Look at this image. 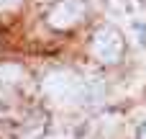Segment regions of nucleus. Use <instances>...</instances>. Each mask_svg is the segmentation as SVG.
I'll list each match as a JSON object with an SVG mask.
<instances>
[{
    "mask_svg": "<svg viewBox=\"0 0 146 139\" xmlns=\"http://www.w3.org/2000/svg\"><path fill=\"white\" fill-rule=\"evenodd\" d=\"M44 90L51 101L56 103H80L82 98H87V83L80 80L77 75L72 72H51L46 80H44Z\"/></svg>",
    "mask_w": 146,
    "mask_h": 139,
    "instance_id": "obj_1",
    "label": "nucleus"
},
{
    "mask_svg": "<svg viewBox=\"0 0 146 139\" xmlns=\"http://www.w3.org/2000/svg\"><path fill=\"white\" fill-rule=\"evenodd\" d=\"M82 15H85V3L82 0H62L49 13V26H54V28H69Z\"/></svg>",
    "mask_w": 146,
    "mask_h": 139,
    "instance_id": "obj_3",
    "label": "nucleus"
},
{
    "mask_svg": "<svg viewBox=\"0 0 146 139\" xmlns=\"http://www.w3.org/2000/svg\"><path fill=\"white\" fill-rule=\"evenodd\" d=\"M92 52L103 62H118L123 57V36L113 26H103L92 39Z\"/></svg>",
    "mask_w": 146,
    "mask_h": 139,
    "instance_id": "obj_2",
    "label": "nucleus"
},
{
    "mask_svg": "<svg viewBox=\"0 0 146 139\" xmlns=\"http://www.w3.org/2000/svg\"><path fill=\"white\" fill-rule=\"evenodd\" d=\"M139 139H146V124H144V129H141V134H139Z\"/></svg>",
    "mask_w": 146,
    "mask_h": 139,
    "instance_id": "obj_5",
    "label": "nucleus"
},
{
    "mask_svg": "<svg viewBox=\"0 0 146 139\" xmlns=\"http://www.w3.org/2000/svg\"><path fill=\"white\" fill-rule=\"evenodd\" d=\"M18 5V0H0V8H13Z\"/></svg>",
    "mask_w": 146,
    "mask_h": 139,
    "instance_id": "obj_4",
    "label": "nucleus"
}]
</instances>
